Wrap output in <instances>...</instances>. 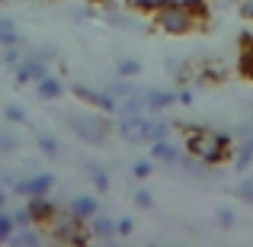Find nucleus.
Returning a JSON list of instances; mask_svg holds the SVG:
<instances>
[{
    "label": "nucleus",
    "mask_w": 253,
    "mask_h": 247,
    "mask_svg": "<svg viewBox=\"0 0 253 247\" xmlns=\"http://www.w3.org/2000/svg\"><path fill=\"white\" fill-rule=\"evenodd\" d=\"M183 135V145L192 157H199L205 167H218L234 157V135L231 132H215L205 125H176Z\"/></svg>",
    "instance_id": "nucleus-1"
},
{
    "label": "nucleus",
    "mask_w": 253,
    "mask_h": 247,
    "mask_svg": "<svg viewBox=\"0 0 253 247\" xmlns=\"http://www.w3.org/2000/svg\"><path fill=\"white\" fill-rule=\"evenodd\" d=\"M68 125L77 138H84V142H90V145H106V138H109V132H112L109 119L96 116V109L93 112H68Z\"/></svg>",
    "instance_id": "nucleus-2"
},
{
    "label": "nucleus",
    "mask_w": 253,
    "mask_h": 247,
    "mask_svg": "<svg viewBox=\"0 0 253 247\" xmlns=\"http://www.w3.org/2000/svg\"><path fill=\"white\" fill-rule=\"evenodd\" d=\"M71 93H74L81 103L93 106V109H99V112H116L119 109V99L109 97L106 90H93V87H86V84H74V87H71Z\"/></svg>",
    "instance_id": "nucleus-3"
},
{
    "label": "nucleus",
    "mask_w": 253,
    "mask_h": 247,
    "mask_svg": "<svg viewBox=\"0 0 253 247\" xmlns=\"http://www.w3.org/2000/svg\"><path fill=\"white\" fill-rule=\"evenodd\" d=\"M13 71H16V84H36V81H42V77L48 74V61H42V58H36V55L26 51V58Z\"/></svg>",
    "instance_id": "nucleus-4"
},
{
    "label": "nucleus",
    "mask_w": 253,
    "mask_h": 247,
    "mask_svg": "<svg viewBox=\"0 0 253 247\" xmlns=\"http://www.w3.org/2000/svg\"><path fill=\"white\" fill-rule=\"evenodd\" d=\"M144 116H148V112H144ZM144 116H128V112H122V119L116 122V132L128 145H148V138H144Z\"/></svg>",
    "instance_id": "nucleus-5"
},
{
    "label": "nucleus",
    "mask_w": 253,
    "mask_h": 247,
    "mask_svg": "<svg viewBox=\"0 0 253 247\" xmlns=\"http://www.w3.org/2000/svg\"><path fill=\"white\" fill-rule=\"evenodd\" d=\"M29 212H32V222L36 225H48L51 218H55V212H58V205L51 202L48 196H29Z\"/></svg>",
    "instance_id": "nucleus-6"
},
{
    "label": "nucleus",
    "mask_w": 253,
    "mask_h": 247,
    "mask_svg": "<svg viewBox=\"0 0 253 247\" xmlns=\"http://www.w3.org/2000/svg\"><path fill=\"white\" fill-rule=\"evenodd\" d=\"M183 151L170 142V138H161V142H151V161H161V164H179Z\"/></svg>",
    "instance_id": "nucleus-7"
},
{
    "label": "nucleus",
    "mask_w": 253,
    "mask_h": 247,
    "mask_svg": "<svg viewBox=\"0 0 253 247\" xmlns=\"http://www.w3.org/2000/svg\"><path fill=\"white\" fill-rule=\"evenodd\" d=\"M68 209L74 212L77 218H84V222H90V218H93V215L99 212V202H96V196H74V199L68 202Z\"/></svg>",
    "instance_id": "nucleus-8"
},
{
    "label": "nucleus",
    "mask_w": 253,
    "mask_h": 247,
    "mask_svg": "<svg viewBox=\"0 0 253 247\" xmlns=\"http://www.w3.org/2000/svg\"><path fill=\"white\" fill-rule=\"evenodd\" d=\"M144 99H148V112H164L167 106L176 103V93L173 90H144Z\"/></svg>",
    "instance_id": "nucleus-9"
},
{
    "label": "nucleus",
    "mask_w": 253,
    "mask_h": 247,
    "mask_svg": "<svg viewBox=\"0 0 253 247\" xmlns=\"http://www.w3.org/2000/svg\"><path fill=\"white\" fill-rule=\"evenodd\" d=\"M86 225H90V235L99 238V241H112V238H116V222H112V218H106V215H99V212Z\"/></svg>",
    "instance_id": "nucleus-10"
},
{
    "label": "nucleus",
    "mask_w": 253,
    "mask_h": 247,
    "mask_svg": "<svg viewBox=\"0 0 253 247\" xmlns=\"http://www.w3.org/2000/svg\"><path fill=\"white\" fill-rule=\"evenodd\" d=\"M36 93L42 99H58L64 93V84L58 81V77H51V74H45L42 81H36Z\"/></svg>",
    "instance_id": "nucleus-11"
},
{
    "label": "nucleus",
    "mask_w": 253,
    "mask_h": 247,
    "mask_svg": "<svg viewBox=\"0 0 253 247\" xmlns=\"http://www.w3.org/2000/svg\"><path fill=\"white\" fill-rule=\"evenodd\" d=\"M144 138L148 142H161V138H170V125L161 122L154 116H144Z\"/></svg>",
    "instance_id": "nucleus-12"
},
{
    "label": "nucleus",
    "mask_w": 253,
    "mask_h": 247,
    "mask_svg": "<svg viewBox=\"0 0 253 247\" xmlns=\"http://www.w3.org/2000/svg\"><path fill=\"white\" fill-rule=\"evenodd\" d=\"M0 45H26V39L19 36L16 23L6 16H0Z\"/></svg>",
    "instance_id": "nucleus-13"
},
{
    "label": "nucleus",
    "mask_w": 253,
    "mask_h": 247,
    "mask_svg": "<svg viewBox=\"0 0 253 247\" xmlns=\"http://www.w3.org/2000/svg\"><path fill=\"white\" fill-rule=\"evenodd\" d=\"M234 71L244 77V81H250V84H253V45H247V49L237 51V64H234Z\"/></svg>",
    "instance_id": "nucleus-14"
},
{
    "label": "nucleus",
    "mask_w": 253,
    "mask_h": 247,
    "mask_svg": "<svg viewBox=\"0 0 253 247\" xmlns=\"http://www.w3.org/2000/svg\"><path fill=\"white\" fill-rule=\"evenodd\" d=\"M42 241V231L36 225H26V228H16L13 231V244H23V247H36Z\"/></svg>",
    "instance_id": "nucleus-15"
},
{
    "label": "nucleus",
    "mask_w": 253,
    "mask_h": 247,
    "mask_svg": "<svg viewBox=\"0 0 253 247\" xmlns=\"http://www.w3.org/2000/svg\"><path fill=\"white\" fill-rule=\"evenodd\" d=\"M0 64H6V68H16L19 61L26 58V45H0Z\"/></svg>",
    "instance_id": "nucleus-16"
},
{
    "label": "nucleus",
    "mask_w": 253,
    "mask_h": 247,
    "mask_svg": "<svg viewBox=\"0 0 253 247\" xmlns=\"http://www.w3.org/2000/svg\"><path fill=\"white\" fill-rule=\"evenodd\" d=\"M106 93H109V97H116V99H125V97H131V93H138V87L135 84H128L125 81V77H119V81H109L103 87Z\"/></svg>",
    "instance_id": "nucleus-17"
},
{
    "label": "nucleus",
    "mask_w": 253,
    "mask_h": 247,
    "mask_svg": "<svg viewBox=\"0 0 253 247\" xmlns=\"http://www.w3.org/2000/svg\"><path fill=\"white\" fill-rule=\"evenodd\" d=\"M86 173H90L93 186H96L99 193H106V190H109V173H106V170H103L99 164H86Z\"/></svg>",
    "instance_id": "nucleus-18"
},
{
    "label": "nucleus",
    "mask_w": 253,
    "mask_h": 247,
    "mask_svg": "<svg viewBox=\"0 0 253 247\" xmlns=\"http://www.w3.org/2000/svg\"><path fill=\"white\" fill-rule=\"evenodd\" d=\"M13 231H16V222H13V215L6 209H0V244L13 241Z\"/></svg>",
    "instance_id": "nucleus-19"
},
{
    "label": "nucleus",
    "mask_w": 253,
    "mask_h": 247,
    "mask_svg": "<svg viewBox=\"0 0 253 247\" xmlns=\"http://www.w3.org/2000/svg\"><path fill=\"white\" fill-rule=\"evenodd\" d=\"M3 119H6V122H13V125H23L26 122V109L19 103H6L3 106Z\"/></svg>",
    "instance_id": "nucleus-20"
},
{
    "label": "nucleus",
    "mask_w": 253,
    "mask_h": 247,
    "mask_svg": "<svg viewBox=\"0 0 253 247\" xmlns=\"http://www.w3.org/2000/svg\"><path fill=\"white\" fill-rule=\"evenodd\" d=\"M116 71H119V77H138L141 74V64H138L135 58H122V61L116 64Z\"/></svg>",
    "instance_id": "nucleus-21"
},
{
    "label": "nucleus",
    "mask_w": 253,
    "mask_h": 247,
    "mask_svg": "<svg viewBox=\"0 0 253 247\" xmlns=\"http://www.w3.org/2000/svg\"><path fill=\"white\" fill-rule=\"evenodd\" d=\"M39 148H42L48 157H58V154H61V145H58L55 135H39Z\"/></svg>",
    "instance_id": "nucleus-22"
},
{
    "label": "nucleus",
    "mask_w": 253,
    "mask_h": 247,
    "mask_svg": "<svg viewBox=\"0 0 253 247\" xmlns=\"http://www.w3.org/2000/svg\"><path fill=\"white\" fill-rule=\"evenodd\" d=\"M125 3L131 6L135 13H154L161 3H167V0H125Z\"/></svg>",
    "instance_id": "nucleus-23"
},
{
    "label": "nucleus",
    "mask_w": 253,
    "mask_h": 247,
    "mask_svg": "<svg viewBox=\"0 0 253 247\" xmlns=\"http://www.w3.org/2000/svg\"><path fill=\"white\" fill-rule=\"evenodd\" d=\"M10 215H13V222H16V228H26V225H36V222H32V212H29V205H23V209L10 212Z\"/></svg>",
    "instance_id": "nucleus-24"
},
{
    "label": "nucleus",
    "mask_w": 253,
    "mask_h": 247,
    "mask_svg": "<svg viewBox=\"0 0 253 247\" xmlns=\"http://www.w3.org/2000/svg\"><path fill=\"white\" fill-rule=\"evenodd\" d=\"M151 170H154V161H135V167H131L135 177H151Z\"/></svg>",
    "instance_id": "nucleus-25"
},
{
    "label": "nucleus",
    "mask_w": 253,
    "mask_h": 247,
    "mask_svg": "<svg viewBox=\"0 0 253 247\" xmlns=\"http://www.w3.org/2000/svg\"><path fill=\"white\" fill-rule=\"evenodd\" d=\"M19 145H16V138L13 135H6V132H0V151H6V154H13Z\"/></svg>",
    "instance_id": "nucleus-26"
},
{
    "label": "nucleus",
    "mask_w": 253,
    "mask_h": 247,
    "mask_svg": "<svg viewBox=\"0 0 253 247\" xmlns=\"http://www.w3.org/2000/svg\"><path fill=\"white\" fill-rule=\"evenodd\" d=\"M234 193H237V196H241V199H247V202L253 205V180H244V183L237 186Z\"/></svg>",
    "instance_id": "nucleus-27"
},
{
    "label": "nucleus",
    "mask_w": 253,
    "mask_h": 247,
    "mask_svg": "<svg viewBox=\"0 0 253 247\" xmlns=\"http://www.w3.org/2000/svg\"><path fill=\"white\" fill-rule=\"evenodd\" d=\"M135 205H138V209H151V205H154L151 193H148V190H138V193H135Z\"/></svg>",
    "instance_id": "nucleus-28"
},
{
    "label": "nucleus",
    "mask_w": 253,
    "mask_h": 247,
    "mask_svg": "<svg viewBox=\"0 0 253 247\" xmlns=\"http://www.w3.org/2000/svg\"><path fill=\"white\" fill-rule=\"evenodd\" d=\"M131 228H135V222H131V218H119V222H116V235L119 238H128Z\"/></svg>",
    "instance_id": "nucleus-29"
},
{
    "label": "nucleus",
    "mask_w": 253,
    "mask_h": 247,
    "mask_svg": "<svg viewBox=\"0 0 253 247\" xmlns=\"http://www.w3.org/2000/svg\"><path fill=\"white\" fill-rule=\"evenodd\" d=\"M218 225L231 228V225H234V212H231V209H218Z\"/></svg>",
    "instance_id": "nucleus-30"
},
{
    "label": "nucleus",
    "mask_w": 253,
    "mask_h": 247,
    "mask_svg": "<svg viewBox=\"0 0 253 247\" xmlns=\"http://www.w3.org/2000/svg\"><path fill=\"white\" fill-rule=\"evenodd\" d=\"M6 199H10V193H6V186H0V209H6Z\"/></svg>",
    "instance_id": "nucleus-31"
},
{
    "label": "nucleus",
    "mask_w": 253,
    "mask_h": 247,
    "mask_svg": "<svg viewBox=\"0 0 253 247\" xmlns=\"http://www.w3.org/2000/svg\"><path fill=\"white\" fill-rule=\"evenodd\" d=\"M176 99H179V103H192V93L183 90V93H176Z\"/></svg>",
    "instance_id": "nucleus-32"
}]
</instances>
